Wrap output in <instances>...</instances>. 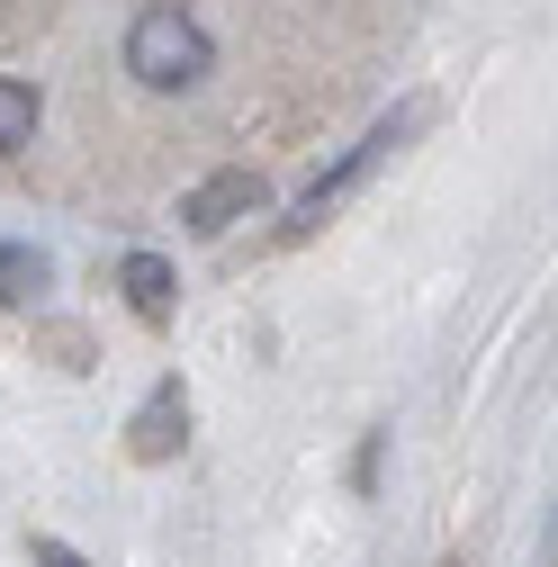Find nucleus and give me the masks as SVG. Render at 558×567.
<instances>
[{
	"label": "nucleus",
	"mask_w": 558,
	"mask_h": 567,
	"mask_svg": "<svg viewBox=\"0 0 558 567\" xmlns=\"http://www.w3.org/2000/svg\"><path fill=\"white\" fill-rule=\"evenodd\" d=\"M207 63H217V45H207V28L189 10H135L126 28V73L145 82V91H198L207 82Z\"/></svg>",
	"instance_id": "nucleus-1"
},
{
	"label": "nucleus",
	"mask_w": 558,
	"mask_h": 567,
	"mask_svg": "<svg viewBox=\"0 0 558 567\" xmlns=\"http://www.w3.org/2000/svg\"><path fill=\"white\" fill-rule=\"evenodd\" d=\"M270 189H261V172H217V181H198L189 198H180V226L198 235V244H217L226 226H244L252 207H261Z\"/></svg>",
	"instance_id": "nucleus-2"
},
{
	"label": "nucleus",
	"mask_w": 558,
	"mask_h": 567,
	"mask_svg": "<svg viewBox=\"0 0 558 567\" xmlns=\"http://www.w3.org/2000/svg\"><path fill=\"white\" fill-rule=\"evenodd\" d=\"M388 145H396V126H379V135H370V145H352V154H342V163H333V172H324V181L307 189V207H298V226H324V207H333L342 189H352V181H361V172H370V163H379Z\"/></svg>",
	"instance_id": "nucleus-3"
},
{
	"label": "nucleus",
	"mask_w": 558,
	"mask_h": 567,
	"mask_svg": "<svg viewBox=\"0 0 558 567\" xmlns=\"http://www.w3.org/2000/svg\"><path fill=\"white\" fill-rule=\"evenodd\" d=\"M180 423H189L180 379H163V388H154V405L135 414V433H126V442H135V460H172V433H180Z\"/></svg>",
	"instance_id": "nucleus-4"
},
{
	"label": "nucleus",
	"mask_w": 558,
	"mask_h": 567,
	"mask_svg": "<svg viewBox=\"0 0 558 567\" xmlns=\"http://www.w3.org/2000/svg\"><path fill=\"white\" fill-rule=\"evenodd\" d=\"M126 307L145 316V324L172 316V261L163 252H126Z\"/></svg>",
	"instance_id": "nucleus-5"
},
{
	"label": "nucleus",
	"mask_w": 558,
	"mask_h": 567,
	"mask_svg": "<svg viewBox=\"0 0 558 567\" xmlns=\"http://www.w3.org/2000/svg\"><path fill=\"white\" fill-rule=\"evenodd\" d=\"M45 252L37 244H0V307H28V298H45Z\"/></svg>",
	"instance_id": "nucleus-6"
},
{
	"label": "nucleus",
	"mask_w": 558,
	"mask_h": 567,
	"mask_svg": "<svg viewBox=\"0 0 558 567\" xmlns=\"http://www.w3.org/2000/svg\"><path fill=\"white\" fill-rule=\"evenodd\" d=\"M37 135V82H10L0 73V154H19Z\"/></svg>",
	"instance_id": "nucleus-7"
},
{
	"label": "nucleus",
	"mask_w": 558,
	"mask_h": 567,
	"mask_svg": "<svg viewBox=\"0 0 558 567\" xmlns=\"http://www.w3.org/2000/svg\"><path fill=\"white\" fill-rule=\"evenodd\" d=\"M37 567H82V558L63 549V540H45V549H37Z\"/></svg>",
	"instance_id": "nucleus-8"
}]
</instances>
